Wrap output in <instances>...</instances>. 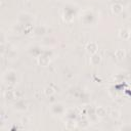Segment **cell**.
<instances>
[{
  "label": "cell",
  "instance_id": "7a4b0ae2",
  "mask_svg": "<svg viewBox=\"0 0 131 131\" xmlns=\"http://www.w3.org/2000/svg\"><path fill=\"white\" fill-rule=\"evenodd\" d=\"M3 81L7 85H14L16 83V72L13 70H7L3 74Z\"/></svg>",
  "mask_w": 131,
  "mask_h": 131
},
{
  "label": "cell",
  "instance_id": "277c9868",
  "mask_svg": "<svg viewBox=\"0 0 131 131\" xmlns=\"http://www.w3.org/2000/svg\"><path fill=\"white\" fill-rule=\"evenodd\" d=\"M50 57H51V53L47 50H44L43 53L38 57V61H39V64L42 66V67H46L49 64L50 62Z\"/></svg>",
  "mask_w": 131,
  "mask_h": 131
},
{
  "label": "cell",
  "instance_id": "5bb4252c",
  "mask_svg": "<svg viewBox=\"0 0 131 131\" xmlns=\"http://www.w3.org/2000/svg\"><path fill=\"white\" fill-rule=\"evenodd\" d=\"M130 33H131L130 31H128L126 29H123V30L120 31V37L125 39V40H128L130 38Z\"/></svg>",
  "mask_w": 131,
  "mask_h": 131
},
{
  "label": "cell",
  "instance_id": "2e32d148",
  "mask_svg": "<svg viewBox=\"0 0 131 131\" xmlns=\"http://www.w3.org/2000/svg\"><path fill=\"white\" fill-rule=\"evenodd\" d=\"M129 40L131 41V33H130V38H129Z\"/></svg>",
  "mask_w": 131,
  "mask_h": 131
},
{
  "label": "cell",
  "instance_id": "9a60e30c",
  "mask_svg": "<svg viewBox=\"0 0 131 131\" xmlns=\"http://www.w3.org/2000/svg\"><path fill=\"white\" fill-rule=\"evenodd\" d=\"M106 115V111L102 107V106H99L97 110H96V116L97 117H104Z\"/></svg>",
  "mask_w": 131,
  "mask_h": 131
},
{
  "label": "cell",
  "instance_id": "ba28073f",
  "mask_svg": "<svg viewBox=\"0 0 131 131\" xmlns=\"http://www.w3.org/2000/svg\"><path fill=\"white\" fill-rule=\"evenodd\" d=\"M101 60V56L96 52V53H93L91 54V57H90V64L91 66H98V63L100 62Z\"/></svg>",
  "mask_w": 131,
  "mask_h": 131
},
{
  "label": "cell",
  "instance_id": "4fadbf2b",
  "mask_svg": "<svg viewBox=\"0 0 131 131\" xmlns=\"http://www.w3.org/2000/svg\"><path fill=\"white\" fill-rule=\"evenodd\" d=\"M112 10H113V12H114V13L119 14V13H121V12H122L123 7H122V5H121V4H119V3H115V4L112 6Z\"/></svg>",
  "mask_w": 131,
  "mask_h": 131
},
{
  "label": "cell",
  "instance_id": "8fae6325",
  "mask_svg": "<svg viewBox=\"0 0 131 131\" xmlns=\"http://www.w3.org/2000/svg\"><path fill=\"white\" fill-rule=\"evenodd\" d=\"M46 33V28L43 27V26H39V27H36L34 29V34L37 35V36H41V35H44Z\"/></svg>",
  "mask_w": 131,
  "mask_h": 131
},
{
  "label": "cell",
  "instance_id": "e0dca14e",
  "mask_svg": "<svg viewBox=\"0 0 131 131\" xmlns=\"http://www.w3.org/2000/svg\"><path fill=\"white\" fill-rule=\"evenodd\" d=\"M129 12H130V13H131V7H130V8H129Z\"/></svg>",
  "mask_w": 131,
  "mask_h": 131
},
{
  "label": "cell",
  "instance_id": "8992f818",
  "mask_svg": "<svg viewBox=\"0 0 131 131\" xmlns=\"http://www.w3.org/2000/svg\"><path fill=\"white\" fill-rule=\"evenodd\" d=\"M51 113L53 115H57V116H61L66 113V108L63 106V104L61 103H53L51 105Z\"/></svg>",
  "mask_w": 131,
  "mask_h": 131
},
{
  "label": "cell",
  "instance_id": "6da1fadb",
  "mask_svg": "<svg viewBox=\"0 0 131 131\" xmlns=\"http://www.w3.org/2000/svg\"><path fill=\"white\" fill-rule=\"evenodd\" d=\"M77 14V7L72 5V4H68L64 6L63 8V18L66 21H71L73 20V18L75 17V15Z\"/></svg>",
  "mask_w": 131,
  "mask_h": 131
},
{
  "label": "cell",
  "instance_id": "7c38bea8",
  "mask_svg": "<svg viewBox=\"0 0 131 131\" xmlns=\"http://www.w3.org/2000/svg\"><path fill=\"white\" fill-rule=\"evenodd\" d=\"M66 115H67V119H69V120H76L77 119V113L74 110H69L68 112L66 111Z\"/></svg>",
  "mask_w": 131,
  "mask_h": 131
},
{
  "label": "cell",
  "instance_id": "9c48e42d",
  "mask_svg": "<svg viewBox=\"0 0 131 131\" xmlns=\"http://www.w3.org/2000/svg\"><path fill=\"white\" fill-rule=\"evenodd\" d=\"M97 49H98V47H97V44H96L95 42H89V43L87 44V46H86V50H87V52L90 53V54L96 53Z\"/></svg>",
  "mask_w": 131,
  "mask_h": 131
},
{
  "label": "cell",
  "instance_id": "30bf717a",
  "mask_svg": "<svg viewBox=\"0 0 131 131\" xmlns=\"http://www.w3.org/2000/svg\"><path fill=\"white\" fill-rule=\"evenodd\" d=\"M43 51H44V50H42L39 46H34V47H32V48L29 50V52H30L33 56H35V57H37V58L43 53Z\"/></svg>",
  "mask_w": 131,
  "mask_h": 131
},
{
  "label": "cell",
  "instance_id": "52a82bcc",
  "mask_svg": "<svg viewBox=\"0 0 131 131\" xmlns=\"http://www.w3.org/2000/svg\"><path fill=\"white\" fill-rule=\"evenodd\" d=\"M13 107H14V110H16L18 112H25L28 108V104L25 101V99H18L13 104Z\"/></svg>",
  "mask_w": 131,
  "mask_h": 131
},
{
  "label": "cell",
  "instance_id": "3957f363",
  "mask_svg": "<svg viewBox=\"0 0 131 131\" xmlns=\"http://www.w3.org/2000/svg\"><path fill=\"white\" fill-rule=\"evenodd\" d=\"M81 21L84 25H92L95 21V14L91 10H86L81 17Z\"/></svg>",
  "mask_w": 131,
  "mask_h": 131
},
{
  "label": "cell",
  "instance_id": "5b68a950",
  "mask_svg": "<svg viewBox=\"0 0 131 131\" xmlns=\"http://www.w3.org/2000/svg\"><path fill=\"white\" fill-rule=\"evenodd\" d=\"M33 19L34 18L29 13H21L18 16V23L20 25H25V27L26 26H31V24L33 23Z\"/></svg>",
  "mask_w": 131,
  "mask_h": 131
}]
</instances>
